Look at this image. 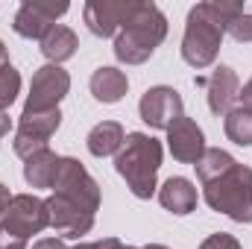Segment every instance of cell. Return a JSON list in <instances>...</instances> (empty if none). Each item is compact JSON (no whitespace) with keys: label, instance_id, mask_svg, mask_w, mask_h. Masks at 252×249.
Masks as SVG:
<instances>
[{"label":"cell","instance_id":"12","mask_svg":"<svg viewBox=\"0 0 252 249\" xmlns=\"http://www.w3.org/2000/svg\"><path fill=\"white\" fill-rule=\"evenodd\" d=\"M47 202V217H50V229L62 238H82L91 232L94 226V214H88L85 208H79L76 202L64 199L59 193H53Z\"/></svg>","mask_w":252,"mask_h":249},{"label":"cell","instance_id":"3","mask_svg":"<svg viewBox=\"0 0 252 249\" xmlns=\"http://www.w3.org/2000/svg\"><path fill=\"white\" fill-rule=\"evenodd\" d=\"M167 38V18L156 3L138 0L132 18L115 35V56L124 64H144Z\"/></svg>","mask_w":252,"mask_h":249},{"label":"cell","instance_id":"4","mask_svg":"<svg viewBox=\"0 0 252 249\" xmlns=\"http://www.w3.org/2000/svg\"><path fill=\"white\" fill-rule=\"evenodd\" d=\"M115 167L138 199H150L156 193V176L161 167V144L144 132L126 135L124 147L115 158Z\"/></svg>","mask_w":252,"mask_h":249},{"label":"cell","instance_id":"26","mask_svg":"<svg viewBox=\"0 0 252 249\" xmlns=\"http://www.w3.org/2000/svg\"><path fill=\"white\" fill-rule=\"evenodd\" d=\"M32 249H67V247H64L62 238H41V241L32 244Z\"/></svg>","mask_w":252,"mask_h":249},{"label":"cell","instance_id":"25","mask_svg":"<svg viewBox=\"0 0 252 249\" xmlns=\"http://www.w3.org/2000/svg\"><path fill=\"white\" fill-rule=\"evenodd\" d=\"M91 249H138V247H126L124 241H118V238H103V241H94Z\"/></svg>","mask_w":252,"mask_h":249},{"label":"cell","instance_id":"2","mask_svg":"<svg viewBox=\"0 0 252 249\" xmlns=\"http://www.w3.org/2000/svg\"><path fill=\"white\" fill-rule=\"evenodd\" d=\"M244 12L247 9H244L241 0H205V3H196L188 12V24H185V35H182V59L196 70L211 67L217 53H220L226 27Z\"/></svg>","mask_w":252,"mask_h":249},{"label":"cell","instance_id":"28","mask_svg":"<svg viewBox=\"0 0 252 249\" xmlns=\"http://www.w3.org/2000/svg\"><path fill=\"white\" fill-rule=\"evenodd\" d=\"M241 106H247V109H252V79L244 85V91H241Z\"/></svg>","mask_w":252,"mask_h":249},{"label":"cell","instance_id":"23","mask_svg":"<svg viewBox=\"0 0 252 249\" xmlns=\"http://www.w3.org/2000/svg\"><path fill=\"white\" fill-rule=\"evenodd\" d=\"M199 249H244V247L238 244V238H235V235L214 232V235H208V238L199 244Z\"/></svg>","mask_w":252,"mask_h":249},{"label":"cell","instance_id":"6","mask_svg":"<svg viewBox=\"0 0 252 249\" xmlns=\"http://www.w3.org/2000/svg\"><path fill=\"white\" fill-rule=\"evenodd\" d=\"M67 91H70L67 70L59 67V64H41L32 73L30 94H27V103H24V115H41V112L59 109V103L67 97Z\"/></svg>","mask_w":252,"mask_h":249},{"label":"cell","instance_id":"15","mask_svg":"<svg viewBox=\"0 0 252 249\" xmlns=\"http://www.w3.org/2000/svg\"><path fill=\"white\" fill-rule=\"evenodd\" d=\"M158 202L170 211V214H179L185 217L196 208V187L190 179L185 176H170L164 185L158 187Z\"/></svg>","mask_w":252,"mask_h":249},{"label":"cell","instance_id":"1","mask_svg":"<svg viewBox=\"0 0 252 249\" xmlns=\"http://www.w3.org/2000/svg\"><path fill=\"white\" fill-rule=\"evenodd\" d=\"M193 167L211 211H220L235 223H252V170L247 164L235 161L226 150L211 147Z\"/></svg>","mask_w":252,"mask_h":249},{"label":"cell","instance_id":"19","mask_svg":"<svg viewBox=\"0 0 252 249\" xmlns=\"http://www.w3.org/2000/svg\"><path fill=\"white\" fill-rule=\"evenodd\" d=\"M79 41H76V32L64 24H56L44 38H41V53L47 64H59V62H67L73 53H76Z\"/></svg>","mask_w":252,"mask_h":249},{"label":"cell","instance_id":"30","mask_svg":"<svg viewBox=\"0 0 252 249\" xmlns=\"http://www.w3.org/2000/svg\"><path fill=\"white\" fill-rule=\"evenodd\" d=\"M3 64H9V50H6L3 41H0V67H3Z\"/></svg>","mask_w":252,"mask_h":249},{"label":"cell","instance_id":"22","mask_svg":"<svg viewBox=\"0 0 252 249\" xmlns=\"http://www.w3.org/2000/svg\"><path fill=\"white\" fill-rule=\"evenodd\" d=\"M226 32L235 38V41H241V44H250L252 41V15L250 12H244V15H238L229 27H226Z\"/></svg>","mask_w":252,"mask_h":249},{"label":"cell","instance_id":"18","mask_svg":"<svg viewBox=\"0 0 252 249\" xmlns=\"http://www.w3.org/2000/svg\"><path fill=\"white\" fill-rule=\"evenodd\" d=\"M59 158L50 147L47 150H38L35 156L27 158L24 164V179L30 187H53V179H56V170H59Z\"/></svg>","mask_w":252,"mask_h":249},{"label":"cell","instance_id":"27","mask_svg":"<svg viewBox=\"0 0 252 249\" xmlns=\"http://www.w3.org/2000/svg\"><path fill=\"white\" fill-rule=\"evenodd\" d=\"M9 205H12V190L0 182V220H3V214L9 211Z\"/></svg>","mask_w":252,"mask_h":249},{"label":"cell","instance_id":"7","mask_svg":"<svg viewBox=\"0 0 252 249\" xmlns=\"http://www.w3.org/2000/svg\"><path fill=\"white\" fill-rule=\"evenodd\" d=\"M0 226L9 235H15V238L30 241L32 235H38V232H44L50 226L47 202L38 199V196H32V193H18V196H12V205L3 214V223Z\"/></svg>","mask_w":252,"mask_h":249},{"label":"cell","instance_id":"5","mask_svg":"<svg viewBox=\"0 0 252 249\" xmlns=\"http://www.w3.org/2000/svg\"><path fill=\"white\" fill-rule=\"evenodd\" d=\"M50 190L64 196V199H70V202H76L88 214H97V208H100V185L82 167L79 158H70V156L59 158V170H56V179H53Z\"/></svg>","mask_w":252,"mask_h":249},{"label":"cell","instance_id":"29","mask_svg":"<svg viewBox=\"0 0 252 249\" xmlns=\"http://www.w3.org/2000/svg\"><path fill=\"white\" fill-rule=\"evenodd\" d=\"M9 129H12V121H9V115H6V112L0 109V138H3V135H6Z\"/></svg>","mask_w":252,"mask_h":249},{"label":"cell","instance_id":"14","mask_svg":"<svg viewBox=\"0 0 252 249\" xmlns=\"http://www.w3.org/2000/svg\"><path fill=\"white\" fill-rule=\"evenodd\" d=\"M205 94H208V109L214 115H229L235 109V100L241 97V79L232 67H217L205 82Z\"/></svg>","mask_w":252,"mask_h":249},{"label":"cell","instance_id":"11","mask_svg":"<svg viewBox=\"0 0 252 249\" xmlns=\"http://www.w3.org/2000/svg\"><path fill=\"white\" fill-rule=\"evenodd\" d=\"M138 112H141V121L147 126L170 129V124L176 118H182V97L170 85H156V88L144 91V97L138 103Z\"/></svg>","mask_w":252,"mask_h":249},{"label":"cell","instance_id":"32","mask_svg":"<svg viewBox=\"0 0 252 249\" xmlns=\"http://www.w3.org/2000/svg\"><path fill=\"white\" fill-rule=\"evenodd\" d=\"M73 249H91V244H79V247H73Z\"/></svg>","mask_w":252,"mask_h":249},{"label":"cell","instance_id":"9","mask_svg":"<svg viewBox=\"0 0 252 249\" xmlns=\"http://www.w3.org/2000/svg\"><path fill=\"white\" fill-rule=\"evenodd\" d=\"M62 124V112L53 109V112H41V115H21V124L15 132V153L27 161L30 156H35L38 150H47V141L53 138V132Z\"/></svg>","mask_w":252,"mask_h":249},{"label":"cell","instance_id":"20","mask_svg":"<svg viewBox=\"0 0 252 249\" xmlns=\"http://www.w3.org/2000/svg\"><path fill=\"white\" fill-rule=\"evenodd\" d=\"M226 138L238 147H252V109L235 106L226 115Z\"/></svg>","mask_w":252,"mask_h":249},{"label":"cell","instance_id":"21","mask_svg":"<svg viewBox=\"0 0 252 249\" xmlns=\"http://www.w3.org/2000/svg\"><path fill=\"white\" fill-rule=\"evenodd\" d=\"M18 91H21V73H18L12 64H3V67H0V109H3V112L15 103Z\"/></svg>","mask_w":252,"mask_h":249},{"label":"cell","instance_id":"13","mask_svg":"<svg viewBox=\"0 0 252 249\" xmlns=\"http://www.w3.org/2000/svg\"><path fill=\"white\" fill-rule=\"evenodd\" d=\"M167 150H170V156L176 158V161H182V164H196L202 156H205V135H202V129L196 126L193 118H176L170 129H167Z\"/></svg>","mask_w":252,"mask_h":249},{"label":"cell","instance_id":"31","mask_svg":"<svg viewBox=\"0 0 252 249\" xmlns=\"http://www.w3.org/2000/svg\"><path fill=\"white\" fill-rule=\"evenodd\" d=\"M141 249H170V247H161V244H150V247H141Z\"/></svg>","mask_w":252,"mask_h":249},{"label":"cell","instance_id":"16","mask_svg":"<svg viewBox=\"0 0 252 249\" xmlns=\"http://www.w3.org/2000/svg\"><path fill=\"white\" fill-rule=\"evenodd\" d=\"M91 94H94V100L97 103H106V106H112V103H121L126 94V88H129V79H126L124 70H118V67H97L94 73H91Z\"/></svg>","mask_w":252,"mask_h":249},{"label":"cell","instance_id":"24","mask_svg":"<svg viewBox=\"0 0 252 249\" xmlns=\"http://www.w3.org/2000/svg\"><path fill=\"white\" fill-rule=\"evenodd\" d=\"M0 249H27V241H24V238L9 235V232L0 226Z\"/></svg>","mask_w":252,"mask_h":249},{"label":"cell","instance_id":"17","mask_svg":"<svg viewBox=\"0 0 252 249\" xmlns=\"http://www.w3.org/2000/svg\"><path fill=\"white\" fill-rule=\"evenodd\" d=\"M124 141H126L124 126L118 124V121H103V124H97L91 132H88V138H85L88 153H91V156H97V158L118 156V153H121V147H124Z\"/></svg>","mask_w":252,"mask_h":249},{"label":"cell","instance_id":"10","mask_svg":"<svg viewBox=\"0 0 252 249\" xmlns=\"http://www.w3.org/2000/svg\"><path fill=\"white\" fill-rule=\"evenodd\" d=\"M138 0H88L82 9V18L88 24V30L100 38L118 35L121 27L132 18Z\"/></svg>","mask_w":252,"mask_h":249},{"label":"cell","instance_id":"8","mask_svg":"<svg viewBox=\"0 0 252 249\" xmlns=\"http://www.w3.org/2000/svg\"><path fill=\"white\" fill-rule=\"evenodd\" d=\"M67 9H70L67 0H24L12 27H15V32L21 38L41 41L56 27V18H62Z\"/></svg>","mask_w":252,"mask_h":249}]
</instances>
